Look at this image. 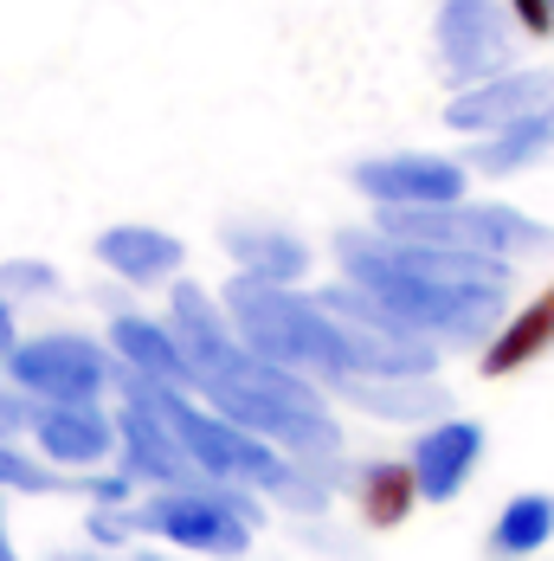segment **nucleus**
<instances>
[{
  "instance_id": "1",
  "label": "nucleus",
  "mask_w": 554,
  "mask_h": 561,
  "mask_svg": "<svg viewBox=\"0 0 554 561\" xmlns=\"http://www.w3.org/2000/svg\"><path fill=\"white\" fill-rule=\"evenodd\" d=\"M335 272L432 348H484L509 317V284H516V265H503V259L413 245V239H388L374 226L335 232Z\"/></svg>"
},
{
  "instance_id": "2",
  "label": "nucleus",
  "mask_w": 554,
  "mask_h": 561,
  "mask_svg": "<svg viewBox=\"0 0 554 561\" xmlns=\"http://www.w3.org/2000/svg\"><path fill=\"white\" fill-rule=\"evenodd\" d=\"M226 317L239 342L252 355H265L277 368H297L310 375L316 388H342L355 375V348H348V330L335 323V310L316 297V290H297V284H252L232 272V284L220 290Z\"/></svg>"
},
{
  "instance_id": "3",
  "label": "nucleus",
  "mask_w": 554,
  "mask_h": 561,
  "mask_svg": "<svg viewBox=\"0 0 554 561\" xmlns=\"http://www.w3.org/2000/svg\"><path fill=\"white\" fill-rule=\"evenodd\" d=\"M258 523H265L258 491L181 484V491H142L136 497V536L142 542H162L174 556H200V561H245Z\"/></svg>"
},
{
  "instance_id": "4",
  "label": "nucleus",
  "mask_w": 554,
  "mask_h": 561,
  "mask_svg": "<svg viewBox=\"0 0 554 561\" xmlns=\"http://www.w3.org/2000/svg\"><path fill=\"white\" fill-rule=\"evenodd\" d=\"M374 232L413 239V245H451V252H477L503 265H529L554 259V226L509 207V201H451V207H413V214H374Z\"/></svg>"
},
{
  "instance_id": "5",
  "label": "nucleus",
  "mask_w": 554,
  "mask_h": 561,
  "mask_svg": "<svg viewBox=\"0 0 554 561\" xmlns=\"http://www.w3.org/2000/svg\"><path fill=\"white\" fill-rule=\"evenodd\" d=\"M0 368H7V381L26 393V400H84V407H104V393L116 388L111 342L78 336V330L20 336V348Z\"/></svg>"
},
{
  "instance_id": "6",
  "label": "nucleus",
  "mask_w": 554,
  "mask_h": 561,
  "mask_svg": "<svg viewBox=\"0 0 554 561\" xmlns=\"http://www.w3.org/2000/svg\"><path fill=\"white\" fill-rule=\"evenodd\" d=\"M516 46H522V33L503 0H439V13H432V58L451 91L509 71Z\"/></svg>"
},
{
  "instance_id": "7",
  "label": "nucleus",
  "mask_w": 554,
  "mask_h": 561,
  "mask_svg": "<svg viewBox=\"0 0 554 561\" xmlns=\"http://www.w3.org/2000/svg\"><path fill=\"white\" fill-rule=\"evenodd\" d=\"M348 187L374 207V214H413V207H451L471 194L464 156L439 149H388V156H361L348 169Z\"/></svg>"
},
{
  "instance_id": "8",
  "label": "nucleus",
  "mask_w": 554,
  "mask_h": 561,
  "mask_svg": "<svg viewBox=\"0 0 554 561\" xmlns=\"http://www.w3.org/2000/svg\"><path fill=\"white\" fill-rule=\"evenodd\" d=\"M554 111V65H509L484 84H464L445 98V129L451 136H490L522 116Z\"/></svg>"
},
{
  "instance_id": "9",
  "label": "nucleus",
  "mask_w": 554,
  "mask_h": 561,
  "mask_svg": "<svg viewBox=\"0 0 554 561\" xmlns=\"http://www.w3.org/2000/svg\"><path fill=\"white\" fill-rule=\"evenodd\" d=\"M484 451H490V433L477 420H464V413H445L432 426H419L413 446H406L419 504H458L471 491V478L484 471Z\"/></svg>"
},
{
  "instance_id": "10",
  "label": "nucleus",
  "mask_w": 554,
  "mask_h": 561,
  "mask_svg": "<svg viewBox=\"0 0 554 561\" xmlns=\"http://www.w3.org/2000/svg\"><path fill=\"white\" fill-rule=\"evenodd\" d=\"M26 439L53 471H104L116 465V413L84 400H33Z\"/></svg>"
},
{
  "instance_id": "11",
  "label": "nucleus",
  "mask_w": 554,
  "mask_h": 561,
  "mask_svg": "<svg viewBox=\"0 0 554 561\" xmlns=\"http://www.w3.org/2000/svg\"><path fill=\"white\" fill-rule=\"evenodd\" d=\"M116 471L136 491H181V484H207L194 471V458L181 451V439L162 426V413L149 400H116Z\"/></svg>"
},
{
  "instance_id": "12",
  "label": "nucleus",
  "mask_w": 554,
  "mask_h": 561,
  "mask_svg": "<svg viewBox=\"0 0 554 561\" xmlns=\"http://www.w3.org/2000/svg\"><path fill=\"white\" fill-rule=\"evenodd\" d=\"M97 265L111 272L116 284L129 290H168V284L187 272V239L168 232V226H149V220H116L91 239Z\"/></svg>"
},
{
  "instance_id": "13",
  "label": "nucleus",
  "mask_w": 554,
  "mask_h": 561,
  "mask_svg": "<svg viewBox=\"0 0 554 561\" xmlns=\"http://www.w3.org/2000/svg\"><path fill=\"white\" fill-rule=\"evenodd\" d=\"M111 342L116 368L136 375V381H155V388H187L194 393V368H187V348L168 330V317H149V310H111Z\"/></svg>"
},
{
  "instance_id": "14",
  "label": "nucleus",
  "mask_w": 554,
  "mask_h": 561,
  "mask_svg": "<svg viewBox=\"0 0 554 561\" xmlns=\"http://www.w3.org/2000/svg\"><path fill=\"white\" fill-rule=\"evenodd\" d=\"M220 252L232 259V272L252 284H303L316 252L303 245V232L277 220H226L220 226Z\"/></svg>"
},
{
  "instance_id": "15",
  "label": "nucleus",
  "mask_w": 554,
  "mask_h": 561,
  "mask_svg": "<svg viewBox=\"0 0 554 561\" xmlns=\"http://www.w3.org/2000/svg\"><path fill=\"white\" fill-rule=\"evenodd\" d=\"M335 400H348L355 413H368L381 426H413V433L445 420V407H451L439 375H355L335 388Z\"/></svg>"
},
{
  "instance_id": "16",
  "label": "nucleus",
  "mask_w": 554,
  "mask_h": 561,
  "mask_svg": "<svg viewBox=\"0 0 554 561\" xmlns=\"http://www.w3.org/2000/svg\"><path fill=\"white\" fill-rule=\"evenodd\" d=\"M549 348H554V284L503 317L497 336L477 348V375H484V381H509V375H522L529 362H542Z\"/></svg>"
},
{
  "instance_id": "17",
  "label": "nucleus",
  "mask_w": 554,
  "mask_h": 561,
  "mask_svg": "<svg viewBox=\"0 0 554 561\" xmlns=\"http://www.w3.org/2000/svg\"><path fill=\"white\" fill-rule=\"evenodd\" d=\"M549 156H554V111H542V116H522V123H509V129L471 136V149H464V169L484 174V181H516V174L542 169Z\"/></svg>"
},
{
  "instance_id": "18",
  "label": "nucleus",
  "mask_w": 554,
  "mask_h": 561,
  "mask_svg": "<svg viewBox=\"0 0 554 561\" xmlns=\"http://www.w3.org/2000/svg\"><path fill=\"white\" fill-rule=\"evenodd\" d=\"M348 497L355 516L368 529H400L413 510H419V484H413V465L406 458H368V465H348Z\"/></svg>"
},
{
  "instance_id": "19",
  "label": "nucleus",
  "mask_w": 554,
  "mask_h": 561,
  "mask_svg": "<svg viewBox=\"0 0 554 561\" xmlns=\"http://www.w3.org/2000/svg\"><path fill=\"white\" fill-rule=\"evenodd\" d=\"M554 542V497L549 491H516L490 523V561H529Z\"/></svg>"
},
{
  "instance_id": "20",
  "label": "nucleus",
  "mask_w": 554,
  "mask_h": 561,
  "mask_svg": "<svg viewBox=\"0 0 554 561\" xmlns=\"http://www.w3.org/2000/svg\"><path fill=\"white\" fill-rule=\"evenodd\" d=\"M39 491H65V471H53L20 439H0V497H39Z\"/></svg>"
},
{
  "instance_id": "21",
  "label": "nucleus",
  "mask_w": 554,
  "mask_h": 561,
  "mask_svg": "<svg viewBox=\"0 0 554 561\" xmlns=\"http://www.w3.org/2000/svg\"><path fill=\"white\" fill-rule=\"evenodd\" d=\"M84 536L91 549H111V556H129L142 536H136V504H91L84 510Z\"/></svg>"
},
{
  "instance_id": "22",
  "label": "nucleus",
  "mask_w": 554,
  "mask_h": 561,
  "mask_svg": "<svg viewBox=\"0 0 554 561\" xmlns=\"http://www.w3.org/2000/svg\"><path fill=\"white\" fill-rule=\"evenodd\" d=\"M0 290L13 304H26V297H58L65 278H58V265H46V259H7L0 265Z\"/></svg>"
},
{
  "instance_id": "23",
  "label": "nucleus",
  "mask_w": 554,
  "mask_h": 561,
  "mask_svg": "<svg viewBox=\"0 0 554 561\" xmlns=\"http://www.w3.org/2000/svg\"><path fill=\"white\" fill-rule=\"evenodd\" d=\"M522 39H554V0H503Z\"/></svg>"
},
{
  "instance_id": "24",
  "label": "nucleus",
  "mask_w": 554,
  "mask_h": 561,
  "mask_svg": "<svg viewBox=\"0 0 554 561\" xmlns=\"http://www.w3.org/2000/svg\"><path fill=\"white\" fill-rule=\"evenodd\" d=\"M13 348H20V317H13V297L0 290V362H7Z\"/></svg>"
},
{
  "instance_id": "25",
  "label": "nucleus",
  "mask_w": 554,
  "mask_h": 561,
  "mask_svg": "<svg viewBox=\"0 0 554 561\" xmlns=\"http://www.w3.org/2000/svg\"><path fill=\"white\" fill-rule=\"evenodd\" d=\"M46 561H129V556H111V549H53Z\"/></svg>"
},
{
  "instance_id": "26",
  "label": "nucleus",
  "mask_w": 554,
  "mask_h": 561,
  "mask_svg": "<svg viewBox=\"0 0 554 561\" xmlns=\"http://www.w3.org/2000/svg\"><path fill=\"white\" fill-rule=\"evenodd\" d=\"M0 561H20V542H13V529H7V504H0Z\"/></svg>"
},
{
  "instance_id": "27",
  "label": "nucleus",
  "mask_w": 554,
  "mask_h": 561,
  "mask_svg": "<svg viewBox=\"0 0 554 561\" xmlns=\"http://www.w3.org/2000/svg\"><path fill=\"white\" fill-rule=\"evenodd\" d=\"M129 561H200V556H155V549H129Z\"/></svg>"
}]
</instances>
